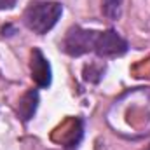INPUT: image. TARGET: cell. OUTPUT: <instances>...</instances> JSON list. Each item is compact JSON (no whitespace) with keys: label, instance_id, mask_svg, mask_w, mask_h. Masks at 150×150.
<instances>
[{"label":"cell","instance_id":"cell-9","mask_svg":"<svg viewBox=\"0 0 150 150\" xmlns=\"http://www.w3.org/2000/svg\"><path fill=\"white\" fill-rule=\"evenodd\" d=\"M149 150H150V147H149Z\"/></svg>","mask_w":150,"mask_h":150},{"label":"cell","instance_id":"cell-6","mask_svg":"<svg viewBox=\"0 0 150 150\" xmlns=\"http://www.w3.org/2000/svg\"><path fill=\"white\" fill-rule=\"evenodd\" d=\"M122 4L124 0H101V11L108 19L117 21L122 14Z\"/></svg>","mask_w":150,"mask_h":150},{"label":"cell","instance_id":"cell-4","mask_svg":"<svg viewBox=\"0 0 150 150\" xmlns=\"http://www.w3.org/2000/svg\"><path fill=\"white\" fill-rule=\"evenodd\" d=\"M30 70H32V79L35 80L38 87L47 89L52 82V72H51V65L45 59V56L42 54L40 49L32 51V61H30Z\"/></svg>","mask_w":150,"mask_h":150},{"label":"cell","instance_id":"cell-2","mask_svg":"<svg viewBox=\"0 0 150 150\" xmlns=\"http://www.w3.org/2000/svg\"><path fill=\"white\" fill-rule=\"evenodd\" d=\"M96 30H86L80 26H72L63 38V51L74 58H79L87 52H94L96 38H98Z\"/></svg>","mask_w":150,"mask_h":150},{"label":"cell","instance_id":"cell-5","mask_svg":"<svg viewBox=\"0 0 150 150\" xmlns=\"http://www.w3.org/2000/svg\"><path fill=\"white\" fill-rule=\"evenodd\" d=\"M38 107V93L37 89H30L23 94V98L19 100V105H18V113L21 117L23 122H28L35 112H37Z\"/></svg>","mask_w":150,"mask_h":150},{"label":"cell","instance_id":"cell-3","mask_svg":"<svg viewBox=\"0 0 150 150\" xmlns=\"http://www.w3.org/2000/svg\"><path fill=\"white\" fill-rule=\"evenodd\" d=\"M127 42L120 37L115 30H105L100 32L96 38L94 52L100 58H117L127 52Z\"/></svg>","mask_w":150,"mask_h":150},{"label":"cell","instance_id":"cell-1","mask_svg":"<svg viewBox=\"0 0 150 150\" xmlns=\"http://www.w3.org/2000/svg\"><path fill=\"white\" fill-rule=\"evenodd\" d=\"M61 14H63V5L59 2L35 0V2H30V5L25 9L23 23L33 33L44 35L54 28V25L58 23Z\"/></svg>","mask_w":150,"mask_h":150},{"label":"cell","instance_id":"cell-7","mask_svg":"<svg viewBox=\"0 0 150 150\" xmlns=\"http://www.w3.org/2000/svg\"><path fill=\"white\" fill-rule=\"evenodd\" d=\"M101 75H103V68L96 70V68H94V65L86 67V70H84V79H86V80H89V82H98V80L101 79Z\"/></svg>","mask_w":150,"mask_h":150},{"label":"cell","instance_id":"cell-8","mask_svg":"<svg viewBox=\"0 0 150 150\" xmlns=\"http://www.w3.org/2000/svg\"><path fill=\"white\" fill-rule=\"evenodd\" d=\"M18 4V0H0V11H9Z\"/></svg>","mask_w":150,"mask_h":150}]
</instances>
